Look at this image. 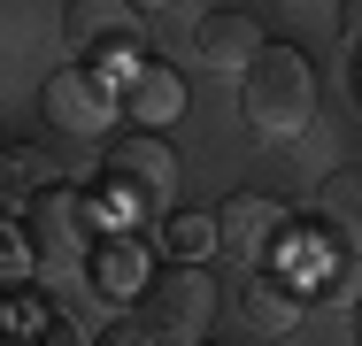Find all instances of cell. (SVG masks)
Instances as JSON below:
<instances>
[{"mask_svg": "<svg viewBox=\"0 0 362 346\" xmlns=\"http://www.w3.org/2000/svg\"><path fill=\"white\" fill-rule=\"evenodd\" d=\"M239 116L262 138H300L316 124V69L300 47H262L255 69L239 77Z\"/></svg>", "mask_w": 362, "mask_h": 346, "instance_id": "6da1fadb", "label": "cell"}, {"mask_svg": "<svg viewBox=\"0 0 362 346\" xmlns=\"http://www.w3.org/2000/svg\"><path fill=\"white\" fill-rule=\"evenodd\" d=\"M209 316H216V285L193 262H162L146 277V292L132 300V323L146 331V346H201Z\"/></svg>", "mask_w": 362, "mask_h": 346, "instance_id": "7a4b0ae2", "label": "cell"}, {"mask_svg": "<svg viewBox=\"0 0 362 346\" xmlns=\"http://www.w3.org/2000/svg\"><path fill=\"white\" fill-rule=\"evenodd\" d=\"M23 231H31V254H39V277L47 285H77V277L93 270V254H100V239H93V208L62 193V185H47L39 201L23 208Z\"/></svg>", "mask_w": 362, "mask_h": 346, "instance_id": "3957f363", "label": "cell"}, {"mask_svg": "<svg viewBox=\"0 0 362 346\" xmlns=\"http://www.w3.org/2000/svg\"><path fill=\"white\" fill-rule=\"evenodd\" d=\"M108 201L124 215H170V201H177V154H170V138L132 131V138L108 146Z\"/></svg>", "mask_w": 362, "mask_h": 346, "instance_id": "277c9868", "label": "cell"}, {"mask_svg": "<svg viewBox=\"0 0 362 346\" xmlns=\"http://www.w3.org/2000/svg\"><path fill=\"white\" fill-rule=\"evenodd\" d=\"M39 116H47V131H62V138H108V124H116V93H108L100 69H47Z\"/></svg>", "mask_w": 362, "mask_h": 346, "instance_id": "5b68a950", "label": "cell"}, {"mask_svg": "<svg viewBox=\"0 0 362 346\" xmlns=\"http://www.w3.org/2000/svg\"><path fill=\"white\" fill-rule=\"evenodd\" d=\"M286 231H293V215L270 201V193H231V201L216 208V246L239 262V270H255V277H262V262L278 254Z\"/></svg>", "mask_w": 362, "mask_h": 346, "instance_id": "8992f818", "label": "cell"}, {"mask_svg": "<svg viewBox=\"0 0 362 346\" xmlns=\"http://www.w3.org/2000/svg\"><path fill=\"white\" fill-rule=\"evenodd\" d=\"M62 31H70L77 54H93V62H108V54H132L139 47V8H124V0H70L62 8Z\"/></svg>", "mask_w": 362, "mask_h": 346, "instance_id": "52a82bcc", "label": "cell"}, {"mask_svg": "<svg viewBox=\"0 0 362 346\" xmlns=\"http://www.w3.org/2000/svg\"><path fill=\"white\" fill-rule=\"evenodd\" d=\"M255 54H262V31H255L247 8H201V16H193V62L239 69V77H247Z\"/></svg>", "mask_w": 362, "mask_h": 346, "instance_id": "ba28073f", "label": "cell"}, {"mask_svg": "<svg viewBox=\"0 0 362 346\" xmlns=\"http://www.w3.org/2000/svg\"><path fill=\"white\" fill-rule=\"evenodd\" d=\"M316 231H324V246L347 262H362V169H332L324 185H316Z\"/></svg>", "mask_w": 362, "mask_h": 346, "instance_id": "9c48e42d", "label": "cell"}, {"mask_svg": "<svg viewBox=\"0 0 362 346\" xmlns=\"http://www.w3.org/2000/svg\"><path fill=\"white\" fill-rule=\"evenodd\" d=\"M239 316L255 323V339H286L293 323H300V292H293V285H278V277H247Z\"/></svg>", "mask_w": 362, "mask_h": 346, "instance_id": "30bf717a", "label": "cell"}, {"mask_svg": "<svg viewBox=\"0 0 362 346\" xmlns=\"http://www.w3.org/2000/svg\"><path fill=\"white\" fill-rule=\"evenodd\" d=\"M132 116H139V131H162V124H177L185 116V85H177V69H132Z\"/></svg>", "mask_w": 362, "mask_h": 346, "instance_id": "8fae6325", "label": "cell"}, {"mask_svg": "<svg viewBox=\"0 0 362 346\" xmlns=\"http://www.w3.org/2000/svg\"><path fill=\"white\" fill-rule=\"evenodd\" d=\"M85 277H93V300H108V308H116L124 292L139 300L154 270H139V246H124V239H116V246H100V254H93V270H85Z\"/></svg>", "mask_w": 362, "mask_h": 346, "instance_id": "7c38bea8", "label": "cell"}, {"mask_svg": "<svg viewBox=\"0 0 362 346\" xmlns=\"http://www.w3.org/2000/svg\"><path fill=\"white\" fill-rule=\"evenodd\" d=\"M170 246H177V254H209V246H216V215H201V208L170 215Z\"/></svg>", "mask_w": 362, "mask_h": 346, "instance_id": "4fadbf2b", "label": "cell"}, {"mask_svg": "<svg viewBox=\"0 0 362 346\" xmlns=\"http://www.w3.org/2000/svg\"><path fill=\"white\" fill-rule=\"evenodd\" d=\"M39 193H47V185H39V162L16 146V154H8V201H16V208H31Z\"/></svg>", "mask_w": 362, "mask_h": 346, "instance_id": "5bb4252c", "label": "cell"}, {"mask_svg": "<svg viewBox=\"0 0 362 346\" xmlns=\"http://www.w3.org/2000/svg\"><path fill=\"white\" fill-rule=\"evenodd\" d=\"M93 346H146V331H139V323H108Z\"/></svg>", "mask_w": 362, "mask_h": 346, "instance_id": "9a60e30c", "label": "cell"}, {"mask_svg": "<svg viewBox=\"0 0 362 346\" xmlns=\"http://www.w3.org/2000/svg\"><path fill=\"white\" fill-rule=\"evenodd\" d=\"M362 39V8H347V47H355Z\"/></svg>", "mask_w": 362, "mask_h": 346, "instance_id": "2e32d148", "label": "cell"}, {"mask_svg": "<svg viewBox=\"0 0 362 346\" xmlns=\"http://www.w3.org/2000/svg\"><path fill=\"white\" fill-rule=\"evenodd\" d=\"M355 323H362V308H355Z\"/></svg>", "mask_w": 362, "mask_h": 346, "instance_id": "e0dca14e", "label": "cell"}]
</instances>
